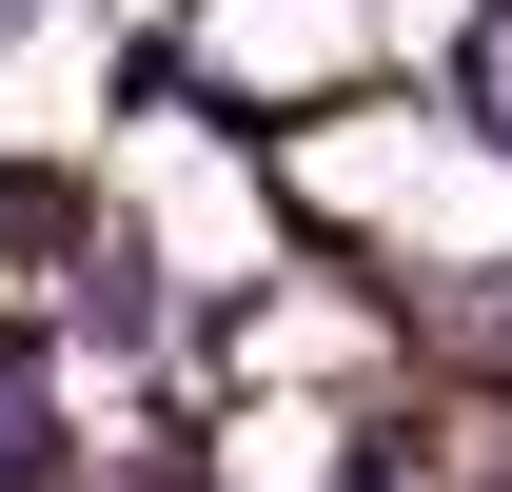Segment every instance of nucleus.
I'll use <instances>...</instances> for the list:
<instances>
[{
  "instance_id": "f257e3e1",
  "label": "nucleus",
  "mask_w": 512,
  "mask_h": 492,
  "mask_svg": "<svg viewBox=\"0 0 512 492\" xmlns=\"http://www.w3.org/2000/svg\"><path fill=\"white\" fill-rule=\"evenodd\" d=\"M20 394H40V315H20V335H0V414H20Z\"/></svg>"
}]
</instances>
